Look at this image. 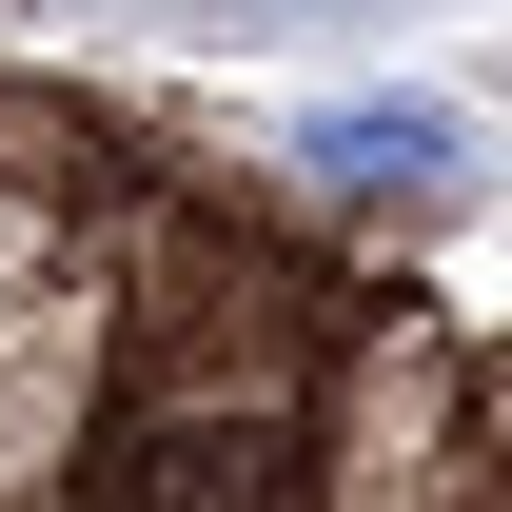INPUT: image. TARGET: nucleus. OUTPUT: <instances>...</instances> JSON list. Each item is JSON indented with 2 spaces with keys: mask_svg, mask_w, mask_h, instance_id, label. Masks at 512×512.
I'll use <instances>...</instances> for the list:
<instances>
[{
  "mask_svg": "<svg viewBox=\"0 0 512 512\" xmlns=\"http://www.w3.org/2000/svg\"><path fill=\"white\" fill-rule=\"evenodd\" d=\"M316 158H335V178H355V158H394V178H414V158H434V99H335Z\"/></svg>",
  "mask_w": 512,
  "mask_h": 512,
  "instance_id": "2",
  "label": "nucleus"
},
{
  "mask_svg": "<svg viewBox=\"0 0 512 512\" xmlns=\"http://www.w3.org/2000/svg\"><path fill=\"white\" fill-rule=\"evenodd\" d=\"M119 512H316V453H296V414H178Z\"/></svg>",
  "mask_w": 512,
  "mask_h": 512,
  "instance_id": "1",
  "label": "nucleus"
}]
</instances>
